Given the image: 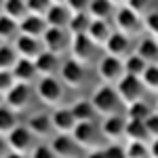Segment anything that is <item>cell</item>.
I'll list each match as a JSON object with an SVG mask.
<instances>
[{
	"mask_svg": "<svg viewBox=\"0 0 158 158\" xmlns=\"http://www.w3.org/2000/svg\"><path fill=\"white\" fill-rule=\"evenodd\" d=\"M91 103L97 114H101L103 118L106 116H112V114H120V106L122 101L116 93V86L114 85H101L93 91L91 95Z\"/></svg>",
	"mask_w": 158,
	"mask_h": 158,
	"instance_id": "6da1fadb",
	"label": "cell"
},
{
	"mask_svg": "<svg viewBox=\"0 0 158 158\" xmlns=\"http://www.w3.org/2000/svg\"><path fill=\"white\" fill-rule=\"evenodd\" d=\"M63 86L65 85L61 82V78H57V76H42V78H38L36 95L44 106L59 108L63 97H65V89Z\"/></svg>",
	"mask_w": 158,
	"mask_h": 158,
	"instance_id": "7a4b0ae2",
	"label": "cell"
},
{
	"mask_svg": "<svg viewBox=\"0 0 158 158\" xmlns=\"http://www.w3.org/2000/svg\"><path fill=\"white\" fill-rule=\"evenodd\" d=\"M114 86H116V93H118V97H120V101H122L124 108L131 106V103H135V101H141V99H143L146 86H143V82H141L139 76L124 74Z\"/></svg>",
	"mask_w": 158,
	"mask_h": 158,
	"instance_id": "3957f363",
	"label": "cell"
},
{
	"mask_svg": "<svg viewBox=\"0 0 158 158\" xmlns=\"http://www.w3.org/2000/svg\"><path fill=\"white\" fill-rule=\"evenodd\" d=\"M97 76L103 85H116L124 76V61L112 55H103L97 63Z\"/></svg>",
	"mask_w": 158,
	"mask_h": 158,
	"instance_id": "277c9868",
	"label": "cell"
},
{
	"mask_svg": "<svg viewBox=\"0 0 158 158\" xmlns=\"http://www.w3.org/2000/svg\"><path fill=\"white\" fill-rule=\"evenodd\" d=\"M114 23H116V30L124 34V36H135L143 30V21L141 17L133 13L129 6H120L118 11L114 13Z\"/></svg>",
	"mask_w": 158,
	"mask_h": 158,
	"instance_id": "5b68a950",
	"label": "cell"
},
{
	"mask_svg": "<svg viewBox=\"0 0 158 158\" xmlns=\"http://www.w3.org/2000/svg\"><path fill=\"white\" fill-rule=\"evenodd\" d=\"M6 141L11 146V152H19V154H30L34 148V133L27 129V124H17L11 133L6 135Z\"/></svg>",
	"mask_w": 158,
	"mask_h": 158,
	"instance_id": "8992f818",
	"label": "cell"
},
{
	"mask_svg": "<svg viewBox=\"0 0 158 158\" xmlns=\"http://www.w3.org/2000/svg\"><path fill=\"white\" fill-rule=\"evenodd\" d=\"M42 44H44V51L49 53H55V55H61L63 51L70 47V38H68V30L65 27H47L44 34H42Z\"/></svg>",
	"mask_w": 158,
	"mask_h": 158,
	"instance_id": "52a82bcc",
	"label": "cell"
},
{
	"mask_svg": "<svg viewBox=\"0 0 158 158\" xmlns=\"http://www.w3.org/2000/svg\"><path fill=\"white\" fill-rule=\"evenodd\" d=\"M72 137L76 139V143L80 148H86V150H97V141H99V131L95 127L93 120L86 122H76L72 131Z\"/></svg>",
	"mask_w": 158,
	"mask_h": 158,
	"instance_id": "ba28073f",
	"label": "cell"
},
{
	"mask_svg": "<svg viewBox=\"0 0 158 158\" xmlns=\"http://www.w3.org/2000/svg\"><path fill=\"white\" fill-rule=\"evenodd\" d=\"M13 47L17 51V55L21 59H36L40 53H44V44H42V38H34V36H25V34H19V36L13 40Z\"/></svg>",
	"mask_w": 158,
	"mask_h": 158,
	"instance_id": "9c48e42d",
	"label": "cell"
},
{
	"mask_svg": "<svg viewBox=\"0 0 158 158\" xmlns=\"http://www.w3.org/2000/svg\"><path fill=\"white\" fill-rule=\"evenodd\" d=\"M85 65L78 63L76 59H70L65 63H61V70H59V78L61 82L70 89H80L82 82H85Z\"/></svg>",
	"mask_w": 158,
	"mask_h": 158,
	"instance_id": "30bf717a",
	"label": "cell"
},
{
	"mask_svg": "<svg viewBox=\"0 0 158 158\" xmlns=\"http://www.w3.org/2000/svg\"><path fill=\"white\" fill-rule=\"evenodd\" d=\"M93 51H95V44L91 42V38L86 34L70 36V53H72V59H76L78 63L86 65L93 57Z\"/></svg>",
	"mask_w": 158,
	"mask_h": 158,
	"instance_id": "8fae6325",
	"label": "cell"
},
{
	"mask_svg": "<svg viewBox=\"0 0 158 158\" xmlns=\"http://www.w3.org/2000/svg\"><path fill=\"white\" fill-rule=\"evenodd\" d=\"M49 146L57 158H78V152H80V146L76 143V139L65 133H59L57 137H53Z\"/></svg>",
	"mask_w": 158,
	"mask_h": 158,
	"instance_id": "7c38bea8",
	"label": "cell"
},
{
	"mask_svg": "<svg viewBox=\"0 0 158 158\" xmlns=\"http://www.w3.org/2000/svg\"><path fill=\"white\" fill-rule=\"evenodd\" d=\"M30 99H32L30 85H21V82H17V85H15L11 91L4 95V103H6L11 110L19 112V110H25V108H27Z\"/></svg>",
	"mask_w": 158,
	"mask_h": 158,
	"instance_id": "4fadbf2b",
	"label": "cell"
},
{
	"mask_svg": "<svg viewBox=\"0 0 158 158\" xmlns=\"http://www.w3.org/2000/svg\"><path fill=\"white\" fill-rule=\"evenodd\" d=\"M124 127H127V118L122 114H112L106 116L101 122V133L110 141H118L120 137H124Z\"/></svg>",
	"mask_w": 158,
	"mask_h": 158,
	"instance_id": "5bb4252c",
	"label": "cell"
},
{
	"mask_svg": "<svg viewBox=\"0 0 158 158\" xmlns=\"http://www.w3.org/2000/svg\"><path fill=\"white\" fill-rule=\"evenodd\" d=\"M51 120H53V129L55 133H65L72 135L74 127H76V118H74L72 110L70 108H53V114H51Z\"/></svg>",
	"mask_w": 158,
	"mask_h": 158,
	"instance_id": "9a60e30c",
	"label": "cell"
},
{
	"mask_svg": "<svg viewBox=\"0 0 158 158\" xmlns=\"http://www.w3.org/2000/svg\"><path fill=\"white\" fill-rule=\"evenodd\" d=\"M103 49H106V55H112V57H127V55H131L129 49H131V44H129V36H124L120 32H112L108 38V42L103 44Z\"/></svg>",
	"mask_w": 158,
	"mask_h": 158,
	"instance_id": "2e32d148",
	"label": "cell"
},
{
	"mask_svg": "<svg viewBox=\"0 0 158 158\" xmlns=\"http://www.w3.org/2000/svg\"><path fill=\"white\" fill-rule=\"evenodd\" d=\"M34 65H36V72H38V76H40V78H42V76H55V74L61 70L59 55L49 53V51L40 53L36 59H34Z\"/></svg>",
	"mask_w": 158,
	"mask_h": 158,
	"instance_id": "e0dca14e",
	"label": "cell"
},
{
	"mask_svg": "<svg viewBox=\"0 0 158 158\" xmlns=\"http://www.w3.org/2000/svg\"><path fill=\"white\" fill-rule=\"evenodd\" d=\"M11 72H13L15 82H21V85H30V82H34L36 78H40L32 59H21V57H19V61L15 63V68H13Z\"/></svg>",
	"mask_w": 158,
	"mask_h": 158,
	"instance_id": "ac0fdd59",
	"label": "cell"
},
{
	"mask_svg": "<svg viewBox=\"0 0 158 158\" xmlns=\"http://www.w3.org/2000/svg\"><path fill=\"white\" fill-rule=\"evenodd\" d=\"M27 129L34 133V137L38 139H47L51 137V133L55 131L53 129V120H51V114H34L30 120H27Z\"/></svg>",
	"mask_w": 158,
	"mask_h": 158,
	"instance_id": "d6986e66",
	"label": "cell"
},
{
	"mask_svg": "<svg viewBox=\"0 0 158 158\" xmlns=\"http://www.w3.org/2000/svg\"><path fill=\"white\" fill-rule=\"evenodd\" d=\"M49 25L44 21V17H36V15H27L19 21V34H25V36H34V38H42L44 30Z\"/></svg>",
	"mask_w": 158,
	"mask_h": 158,
	"instance_id": "ffe728a7",
	"label": "cell"
},
{
	"mask_svg": "<svg viewBox=\"0 0 158 158\" xmlns=\"http://www.w3.org/2000/svg\"><path fill=\"white\" fill-rule=\"evenodd\" d=\"M110 34H112V30H110L108 21H103V19H91V25L86 30V36L91 38V42L95 47H103L108 42Z\"/></svg>",
	"mask_w": 158,
	"mask_h": 158,
	"instance_id": "44dd1931",
	"label": "cell"
},
{
	"mask_svg": "<svg viewBox=\"0 0 158 158\" xmlns=\"http://www.w3.org/2000/svg\"><path fill=\"white\" fill-rule=\"evenodd\" d=\"M70 17H72V13H70V9L65 4H53L49 9V13L44 15V21L51 27H65L68 30Z\"/></svg>",
	"mask_w": 158,
	"mask_h": 158,
	"instance_id": "7402d4cb",
	"label": "cell"
},
{
	"mask_svg": "<svg viewBox=\"0 0 158 158\" xmlns=\"http://www.w3.org/2000/svg\"><path fill=\"white\" fill-rule=\"evenodd\" d=\"M135 53L146 61L148 65H158V42H156V38H143L137 44V51Z\"/></svg>",
	"mask_w": 158,
	"mask_h": 158,
	"instance_id": "603a6c76",
	"label": "cell"
},
{
	"mask_svg": "<svg viewBox=\"0 0 158 158\" xmlns=\"http://www.w3.org/2000/svg\"><path fill=\"white\" fill-rule=\"evenodd\" d=\"M114 4L110 2V0H91V4H89V17L91 19H108L114 15Z\"/></svg>",
	"mask_w": 158,
	"mask_h": 158,
	"instance_id": "cb8c5ba5",
	"label": "cell"
},
{
	"mask_svg": "<svg viewBox=\"0 0 158 158\" xmlns=\"http://www.w3.org/2000/svg\"><path fill=\"white\" fill-rule=\"evenodd\" d=\"M17 61H19V55L15 47H11L9 42H0V72H11Z\"/></svg>",
	"mask_w": 158,
	"mask_h": 158,
	"instance_id": "d4e9b609",
	"label": "cell"
},
{
	"mask_svg": "<svg viewBox=\"0 0 158 158\" xmlns=\"http://www.w3.org/2000/svg\"><path fill=\"white\" fill-rule=\"evenodd\" d=\"M124 137H129V141H146L148 129L143 120H129L127 118V127H124Z\"/></svg>",
	"mask_w": 158,
	"mask_h": 158,
	"instance_id": "484cf974",
	"label": "cell"
},
{
	"mask_svg": "<svg viewBox=\"0 0 158 158\" xmlns=\"http://www.w3.org/2000/svg\"><path fill=\"white\" fill-rule=\"evenodd\" d=\"M19 36V21L0 15V42H11Z\"/></svg>",
	"mask_w": 158,
	"mask_h": 158,
	"instance_id": "4316f807",
	"label": "cell"
},
{
	"mask_svg": "<svg viewBox=\"0 0 158 158\" xmlns=\"http://www.w3.org/2000/svg\"><path fill=\"white\" fill-rule=\"evenodd\" d=\"M72 114L74 118H76V122H86V120H93L95 118V108H93V103H91V99L86 101V99H80V101H76L72 108Z\"/></svg>",
	"mask_w": 158,
	"mask_h": 158,
	"instance_id": "83f0119b",
	"label": "cell"
},
{
	"mask_svg": "<svg viewBox=\"0 0 158 158\" xmlns=\"http://www.w3.org/2000/svg\"><path fill=\"white\" fill-rule=\"evenodd\" d=\"M2 15L11 17L15 21H21L23 17H27V6H25V0H4V11Z\"/></svg>",
	"mask_w": 158,
	"mask_h": 158,
	"instance_id": "f1b7e54d",
	"label": "cell"
},
{
	"mask_svg": "<svg viewBox=\"0 0 158 158\" xmlns=\"http://www.w3.org/2000/svg\"><path fill=\"white\" fill-rule=\"evenodd\" d=\"M89 25H91V17H89V13H76V15H72V17H70L68 32H70V36H76V34H86Z\"/></svg>",
	"mask_w": 158,
	"mask_h": 158,
	"instance_id": "f546056e",
	"label": "cell"
},
{
	"mask_svg": "<svg viewBox=\"0 0 158 158\" xmlns=\"http://www.w3.org/2000/svg\"><path fill=\"white\" fill-rule=\"evenodd\" d=\"M17 127V116L15 110H11L6 103L0 106V135H9Z\"/></svg>",
	"mask_w": 158,
	"mask_h": 158,
	"instance_id": "4dcf8cb0",
	"label": "cell"
},
{
	"mask_svg": "<svg viewBox=\"0 0 158 158\" xmlns=\"http://www.w3.org/2000/svg\"><path fill=\"white\" fill-rule=\"evenodd\" d=\"M146 68H148V63L137 53L127 55V59H124V74H131V76H139L141 78V74H143Z\"/></svg>",
	"mask_w": 158,
	"mask_h": 158,
	"instance_id": "1f68e13d",
	"label": "cell"
},
{
	"mask_svg": "<svg viewBox=\"0 0 158 158\" xmlns=\"http://www.w3.org/2000/svg\"><path fill=\"white\" fill-rule=\"evenodd\" d=\"M152 114V108L148 106L146 101H135L131 106H127V118L129 120H146L148 116Z\"/></svg>",
	"mask_w": 158,
	"mask_h": 158,
	"instance_id": "d6a6232c",
	"label": "cell"
},
{
	"mask_svg": "<svg viewBox=\"0 0 158 158\" xmlns=\"http://www.w3.org/2000/svg\"><path fill=\"white\" fill-rule=\"evenodd\" d=\"M141 82L148 91L158 93V65H148L143 74H141Z\"/></svg>",
	"mask_w": 158,
	"mask_h": 158,
	"instance_id": "836d02e7",
	"label": "cell"
},
{
	"mask_svg": "<svg viewBox=\"0 0 158 158\" xmlns=\"http://www.w3.org/2000/svg\"><path fill=\"white\" fill-rule=\"evenodd\" d=\"M25 6H27V13L30 15H36V17H44L49 9L53 6L51 0H25Z\"/></svg>",
	"mask_w": 158,
	"mask_h": 158,
	"instance_id": "e575fe53",
	"label": "cell"
},
{
	"mask_svg": "<svg viewBox=\"0 0 158 158\" xmlns=\"http://www.w3.org/2000/svg\"><path fill=\"white\" fill-rule=\"evenodd\" d=\"M124 152H127V158H148L150 156L148 146L143 141H129L124 146Z\"/></svg>",
	"mask_w": 158,
	"mask_h": 158,
	"instance_id": "d590c367",
	"label": "cell"
},
{
	"mask_svg": "<svg viewBox=\"0 0 158 158\" xmlns=\"http://www.w3.org/2000/svg\"><path fill=\"white\" fill-rule=\"evenodd\" d=\"M141 21H143V30H148L150 34L156 36L158 34V11H148Z\"/></svg>",
	"mask_w": 158,
	"mask_h": 158,
	"instance_id": "8d00e7d4",
	"label": "cell"
},
{
	"mask_svg": "<svg viewBox=\"0 0 158 158\" xmlns=\"http://www.w3.org/2000/svg\"><path fill=\"white\" fill-rule=\"evenodd\" d=\"M30 158H57V156H55V152L51 150V146H47V143H38V146L32 148Z\"/></svg>",
	"mask_w": 158,
	"mask_h": 158,
	"instance_id": "74e56055",
	"label": "cell"
},
{
	"mask_svg": "<svg viewBox=\"0 0 158 158\" xmlns=\"http://www.w3.org/2000/svg\"><path fill=\"white\" fill-rule=\"evenodd\" d=\"M124 6H129L133 13H137L139 17H143V15L150 11V0H127Z\"/></svg>",
	"mask_w": 158,
	"mask_h": 158,
	"instance_id": "f35d334b",
	"label": "cell"
},
{
	"mask_svg": "<svg viewBox=\"0 0 158 158\" xmlns=\"http://www.w3.org/2000/svg\"><path fill=\"white\" fill-rule=\"evenodd\" d=\"M89 4H91V0H65V6L70 9L72 15H76V13H89Z\"/></svg>",
	"mask_w": 158,
	"mask_h": 158,
	"instance_id": "ab89813d",
	"label": "cell"
},
{
	"mask_svg": "<svg viewBox=\"0 0 158 158\" xmlns=\"http://www.w3.org/2000/svg\"><path fill=\"white\" fill-rule=\"evenodd\" d=\"M15 85H17V82H15V78H13V72H0V93H2V95H6Z\"/></svg>",
	"mask_w": 158,
	"mask_h": 158,
	"instance_id": "60d3db41",
	"label": "cell"
},
{
	"mask_svg": "<svg viewBox=\"0 0 158 158\" xmlns=\"http://www.w3.org/2000/svg\"><path fill=\"white\" fill-rule=\"evenodd\" d=\"M103 154H106V158H127V152H124V148H122L118 141H112V143L103 150Z\"/></svg>",
	"mask_w": 158,
	"mask_h": 158,
	"instance_id": "b9f144b4",
	"label": "cell"
},
{
	"mask_svg": "<svg viewBox=\"0 0 158 158\" xmlns=\"http://www.w3.org/2000/svg\"><path fill=\"white\" fill-rule=\"evenodd\" d=\"M143 122H146L148 135H150L152 139H154V137H158V112H152V114H150Z\"/></svg>",
	"mask_w": 158,
	"mask_h": 158,
	"instance_id": "7bdbcfd3",
	"label": "cell"
},
{
	"mask_svg": "<svg viewBox=\"0 0 158 158\" xmlns=\"http://www.w3.org/2000/svg\"><path fill=\"white\" fill-rule=\"evenodd\" d=\"M9 152H11V146L6 141V135H0V158H6Z\"/></svg>",
	"mask_w": 158,
	"mask_h": 158,
	"instance_id": "ee69618b",
	"label": "cell"
},
{
	"mask_svg": "<svg viewBox=\"0 0 158 158\" xmlns=\"http://www.w3.org/2000/svg\"><path fill=\"white\" fill-rule=\"evenodd\" d=\"M148 152H150V158H158V137L152 139V143L148 148Z\"/></svg>",
	"mask_w": 158,
	"mask_h": 158,
	"instance_id": "f6af8a7d",
	"label": "cell"
},
{
	"mask_svg": "<svg viewBox=\"0 0 158 158\" xmlns=\"http://www.w3.org/2000/svg\"><path fill=\"white\" fill-rule=\"evenodd\" d=\"M86 158H106V154H103V150H93L86 154Z\"/></svg>",
	"mask_w": 158,
	"mask_h": 158,
	"instance_id": "bcb514c9",
	"label": "cell"
},
{
	"mask_svg": "<svg viewBox=\"0 0 158 158\" xmlns=\"http://www.w3.org/2000/svg\"><path fill=\"white\" fill-rule=\"evenodd\" d=\"M6 158H25V154H19V152H9Z\"/></svg>",
	"mask_w": 158,
	"mask_h": 158,
	"instance_id": "7dc6e473",
	"label": "cell"
},
{
	"mask_svg": "<svg viewBox=\"0 0 158 158\" xmlns=\"http://www.w3.org/2000/svg\"><path fill=\"white\" fill-rule=\"evenodd\" d=\"M110 2H112V4H114V6H116V4H122V6H124V4H127V0H110Z\"/></svg>",
	"mask_w": 158,
	"mask_h": 158,
	"instance_id": "c3c4849f",
	"label": "cell"
},
{
	"mask_svg": "<svg viewBox=\"0 0 158 158\" xmlns=\"http://www.w3.org/2000/svg\"><path fill=\"white\" fill-rule=\"evenodd\" d=\"M53 4H65V0H51Z\"/></svg>",
	"mask_w": 158,
	"mask_h": 158,
	"instance_id": "681fc988",
	"label": "cell"
},
{
	"mask_svg": "<svg viewBox=\"0 0 158 158\" xmlns=\"http://www.w3.org/2000/svg\"><path fill=\"white\" fill-rule=\"evenodd\" d=\"M2 11H4V0H0V15H2Z\"/></svg>",
	"mask_w": 158,
	"mask_h": 158,
	"instance_id": "f907efd6",
	"label": "cell"
},
{
	"mask_svg": "<svg viewBox=\"0 0 158 158\" xmlns=\"http://www.w3.org/2000/svg\"><path fill=\"white\" fill-rule=\"evenodd\" d=\"M2 103H4V95L0 93V106H2Z\"/></svg>",
	"mask_w": 158,
	"mask_h": 158,
	"instance_id": "816d5d0a",
	"label": "cell"
},
{
	"mask_svg": "<svg viewBox=\"0 0 158 158\" xmlns=\"http://www.w3.org/2000/svg\"><path fill=\"white\" fill-rule=\"evenodd\" d=\"M154 38H156V42H158V34H156V36H154Z\"/></svg>",
	"mask_w": 158,
	"mask_h": 158,
	"instance_id": "f5cc1de1",
	"label": "cell"
},
{
	"mask_svg": "<svg viewBox=\"0 0 158 158\" xmlns=\"http://www.w3.org/2000/svg\"><path fill=\"white\" fill-rule=\"evenodd\" d=\"M156 112H158V106H156Z\"/></svg>",
	"mask_w": 158,
	"mask_h": 158,
	"instance_id": "db71d44e",
	"label": "cell"
},
{
	"mask_svg": "<svg viewBox=\"0 0 158 158\" xmlns=\"http://www.w3.org/2000/svg\"><path fill=\"white\" fill-rule=\"evenodd\" d=\"M148 158H150V156H148Z\"/></svg>",
	"mask_w": 158,
	"mask_h": 158,
	"instance_id": "11a10c76",
	"label": "cell"
}]
</instances>
